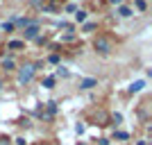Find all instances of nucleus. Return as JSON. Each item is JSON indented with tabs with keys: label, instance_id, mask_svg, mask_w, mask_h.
Returning <instances> with one entry per match:
<instances>
[{
	"label": "nucleus",
	"instance_id": "obj_1",
	"mask_svg": "<svg viewBox=\"0 0 152 145\" xmlns=\"http://www.w3.org/2000/svg\"><path fill=\"white\" fill-rule=\"evenodd\" d=\"M34 75H37V66H34V63L20 66V68H18V84H20V86H27V84L34 79Z\"/></svg>",
	"mask_w": 152,
	"mask_h": 145
},
{
	"label": "nucleus",
	"instance_id": "obj_4",
	"mask_svg": "<svg viewBox=\"0 0 152 145\" xmlns=\"http://www.w3.org/2000/svg\"><path fill=\"white\" fill-rule=\"evenodd\" d=\"M118 14H121L123 18H127V16H132V12H129L127 7H121V9H118Z\"/></svg>",
	"mask_w": 152,
	"mask_h": 145
},
{
	"label": "nucleus",
	"instance_id": "obj_2",
	"mask_svg": "<svg viewBox=\"0 0 152 145\" xmlns=\"http://www.w3.org/2000/svg\"><path fill=\"white\" fill-rule=\"evenodd\" d=\"M39 32H41V27H39V23H27L25 30H23V34H25V39L30 41V39H37Z\"/></svg>",
	"mask_w": 152,
	"mask_h": 145
},
{
	"label": "nucleus",
	"instance_id": "obj_6",
	"mask_svg": "<svg viewBox=\"0 0 152 145\" xmlns=\"http://www.w3.org/2000/svg\"><path fill=\"white\" fill-rule=\"evenodd\" d=\"M93 79H84V82H82V88H91V86H93Z\"/></svg>",
	"mask_w": 152,
	"mask_h": 145
},
{
	"label": "nucleus",
	"instance_id": "obj_3",
	"mask_svg": "<svg viewBox=\"0 0 152 145\" xmlns=\"http://www.w3.org/2000/svg\"><path fill=\"white\" fill-rule=\"evenodd\" d=\"M93 48H95L98 52H100V55H109V48H111V45H109V41H107V39L98 36V39L93 41Z\"/></svg>",
	"mask_w": 152,
	"mask_h": 145
},
{
	"label": "nucleus",
	"instance_id": "obj_8",
	"mask_svg": "<svg viewBox=\"0 0 152 145\" xmlns=\"http://www.w3.org/2000/svg\"><path fill=\"white\" fill-rule=\"evenodd\" d=\"M30 5L32 7H41V0H30Z\"/></svg>",
	"mask_w": 152,
	"mask_h": 145
},
{
	"label": "nucleus",
	"instance_id": "obj_9",
	"mask_svg": "<svg viewBox=\"0 0 152 145\" xmlns=\"http://www.w3.org/2000/svg\"><path fill=\"white\" fill-rule=\"evenodd\" d=\"M0 88H2V79H0Z\"/></svg>",
	"mask_w": 152,
	"mask_h": 145
},
{
	"label": "nucleus",
	"instance_id": "obj_5",
	"mask_svg": "<svg viewBox=\"0 0 152 145\" xmlns=\"http://www.w3.org/2000/svg\"><path fill=\"white\" fill-rule=\"evenodd\" d=\"M2 66H5L7 70H16V68H14V61H12V59H5V63H2Z\"/></svg>",
	"mask_w": 152,
	"mask_h": 145
},
{
	"label": "nucleus",
	"instance_id": "obj_7",
	"mask_svg": "<svg viewBox=\"0 0 152 145\" xmlns=\"http://www.w3.org/2000/svg\"><path fill=\"white\" fill-rule=\"evenodd\" d=\"M75 18H77V20H84V18H86V14H84V12H77Z\"/></svg>",
	"mask_w": 152,
	"mask_h": 145
}]
</instances>
